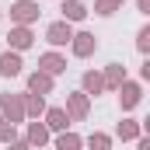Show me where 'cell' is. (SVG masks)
<instances>
[{
	"instance_id": "6da1fadb",
	"label": "cell",
	"mask_w": 150,
	"mask_h": 150,
	"mask_svg": "<svg viewBox=\"0 0 150 150\" xmlns=\"http://www.w3.org/2000/svg\"><path fill=\"white\" fill-rule=\"evenodd\" d=\"M70 28H67V25H52V28H49V42H56V45H63V42H70Z\"/></svg>"
},
{
	"instance_id": "7a4b0ae2",
	"label": "cell",
	"mask_w": 150,
	"mask_h": 150,
	"mask_svg": "<svg viewBox=\"0 0 150 150\" xmlns=\"http://www.w3.org/2000/svg\"><path fill=\"white\" fill-rule=\"evenodd\" d=\"M18 70H21V59L18 56H4L0 59V74H18Z\"/></svg>"
},
{
	"instance_id": "3957f363",
	"label": "cell",
	"mask_w": 150,
	"mask_h": 150,
	"mask_svg": "<svg viewBox=\"0 0 150 150\" xmlns=\"http://www.w3.org/2000/svg\"><path fill=\"white\" fill-rule=\"evenodd\" d=\"M91 45H94L91 35H77V52H80V56H87V52H91Z\"/></svg>"
},
{
	"instance_id": "277c9868",
	"label": "cell",
	"mask_w": 150,
	"mask_h": 150,
	"mask_svg": "<svg viewBox=\"0 0 150 150\" xmlns=\"http://www.w3.org/2000/svg\"><path fill=\"white\" fill-rule=\"evenodd\" d=\"M49 126H56V129H63V126H67V115L59 112V108H52V112H49Z\"/></svg>"
},
{
	"instance_id": "5b68a950",
	"label": "cell",
	"mask_w": 150,
	"mask_h": 150,
	"mask_svg": "<svg viewBox=\"0 0 150 150\" xmlns=\"http://www.w3.org/2000/svg\"><path fill=\"white\" fill-rule=\"evenodd\" d=\"M14 11H18V18H21V21H28V18L35 14V7H32V4H18Z\"/></svg>"
},
{
	"instance_id": "8992f818",
	"label": "cell",
	"mask_w": 150,
	"mask_h": 150,
	"mask_svg": "<svg viewBox=\"0 0 150 150\" xmlns=\"http://www.w3.org/2000/svg\"><path fill=\"white\" fill-rule=\"evenodd\" d=\"M63 11H67V18H84V7L80 4H67Z\"/></svg>"
},
{
	"instance_id": "52a82bcc",
	"label": "cell",
	"mask_w": 150,
	"mask_h": 150,
	"mask_svg": "<svg viewBox=\"0 0 150 150\" xmlns=\"http://www.w3.org/2000/svg\"><path fill=\"white\" fill-rule=\"evenodd\" d=\"M136 98H140V94H136V87H126V98H122V105L129 108V105H136Z\"/></svg>"
},
{
	"instance_id": "ba28073f",
	"label": "cell",
	"mask_w": 150,
	"mask_h": 150,
	"mask_svg": "<svg viewBox=\"0 0 150 150\" xmlns=\"http://www.w3.org/2000/svg\"><path fill=\"white\" fill-rule=\"evenodd\" d=\"M84 84H87V87H91V91H98V87H101V77H94V74H87V77H84Z\"/></svg>"
},
{
	"instance_id": "9c48e42d",
	"label": "cell",
	"mask_w": 150,
	"mask_h": 150,
	"mask_svg": "<svg viewBox=\"0 0 150 150\" xmlns=\"http://www.w3.org/2000/svg\"><path fill=\"white\" fill-rule=\"evenodd\" d=\"M32 87H35V91H45V87H49V80H45V77H32Z\"/></svg>"
},
{
	"instance_id": "30bf717a",
	"label": "cell",
	"mask_w": 150,
	"mask_h": 150,
	"mask_svg": "<svg viewBox=\"0 0 150 150\" xmlns=\"http://www.w3.org/2000/svg\"><path fill=\"white\" fill-rule=\"evenodd\" d=\"M45 67H49V70H52V74H56V70H63V63H59V59H56V56H49V59H45Z\"/></svg>"
},
{
	"instance_id": "8fae6325",
	"label": "cell",
	"mask_w": 150,
	"mask_h": 150,
	"mask_svg": "<svg viewBox=\"0 0 150 150\" xmlns=\"http://www.w3.org/2000/svg\"><path fill=\"white\" fill-rule=\"evenodd\" d=\"M28 42H32V38H28V32H18V35H14V45H28Z\"/></svg>"
},
{
	"instance_id": "7c38bea8",
	"label": "cell",
	"mask_w": 150,
	"mask_h": 150,
	"mask_svg": "<svg viewBox=\"0 0 150 150\" xmlns=\"http://www.w3.org/2000/svg\"><path fill=\"white\" fill-rule=\"evenodd\" d=\"M112 7H115V0H101V14H112Z\"/></svg>"
},
{
	"instance_id": "4fadbf2b",
	"label": "cell",
	"mask_w": 150,
	"mask_h": 150,
	"mask_svg": "<svg viewBox=\"0 0 150 150\" xmlns=\"http://www.w3.org/2000/svg\"><path fill=\"white\" fill-rule=\"evenodd\" d=\"M91 147H94V150H108V143H105V140L98 136V140H91Z\"/></svg>"
}]
</instances>
